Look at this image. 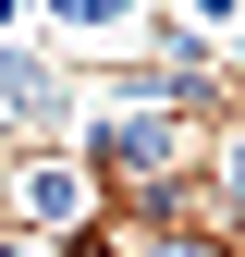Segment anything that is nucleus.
Here are the masks:
<instances>
[{
  "label": "nucleus",
  "mask_w": 245,
  "mask_h": 257,
  "mask_svg": "<svg viewBox=\"0 0 245 257\" xmlns=\"http://www.w3.org/2000/svg\"><path fill=\"white\" fill-rule=\"evenodd\" d=\"M98 172H86L74 147H13V233H37V245H74L86 220H98Z\"/></svg>",
  "instance_id": "f257e3e1"
},
{
  "label": "nucleus",
  "mask_w": 245,
  "mask_h": 257,
  "mask_svg": "<svg viewBox=\"0 0 245 257\" xmlns=\"http://www.w3.org/2000/svg\"><path fill=\"white\" fill-rule=\"evenodd\" d=\"M184 25H196L208 49H233V25H245V0H184Z\"/></svg>",
  "instance_id": "f03ea898"
},
{
  "label": "nucleus",
  "mask_w": 245,
  "mask_h": 257,
  "mask_svg": "<svg viewBox=\"0 0 245 257\" xmlns=\"http://www.w3.org/2000/svg\"><path fill=\"white\" fill-rule=\"evenodd\" d=\"M221 98L245 110V25H233V49H221Z\"/></svg>",
  "instance_id": "7ed1b4c3"
},
{
  "label": "nucleus",
  "mask_w": 245,
  "mask_h": 257,
  "mask_svg": "<svg viewBox=\"0 0 245 257\" xmlns=\"http://www.w3.org/2000/svg\"><path fill=\"white\" fill-rule=\"evenodd\" d=\"M25 25H37V0H0V49H13V37H25Z\"/></svg>",
  "instance_id": "20e7f679"
},
{
  "label": "nucleus",
  "mask_w": 245,
  "mask_h": 257,
  "mask_svg": "<svg viewBox=\"0 0 245 257\" xmlns=\"http://www.w3.org/2000/svg\"><path fill=\"white\" fill-rule=\"evenodd\" d=\"M0 257H61V245H37V233H0Z\"/></svg>",
  "instance_id": "39448f33"
},
{
  "label": "nucleus",
  "mask_w": 245,
  "mask_h": 257,
  "mask_svg": "<svg viewBox=\"0 0 245 257\" xmlns=\"http://www.w3.org/2000/svg\"><path fill=\"white\" fill-rule=\"evenodd\" d=\"M0 233H13V147H0Z\"/></svg>",
  "instance_id": "423d86ee"
}]
</instances>
